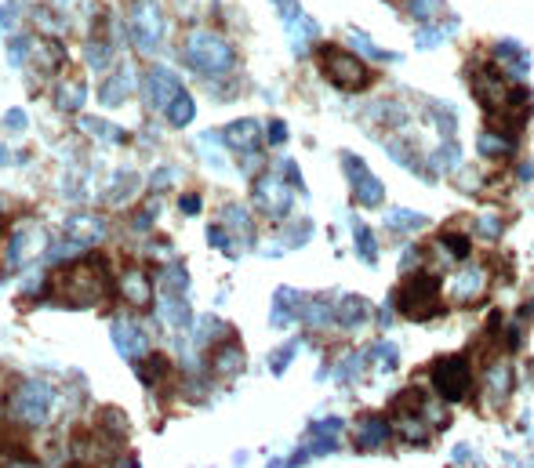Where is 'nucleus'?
<instances>
[{"instance_id": "f257e3e1", "label": "nucleus", "mask_w": 534, "mask_h": 468, "mask_svg": "<svg viewBox=\"0 0 534 468\" xmlns=\"http://www.w3.org/2000/svg\"><path fill=\"white\" fill-rule=\"evenodd\" d=\"M396 309L407 316V320H436L443 313V298H440V276L432 272H414L407 284L393 295Z\"/></svg>"}, {"instance_id": "f03ea898", "label": "nucleus", "mask_w": 534, "mask_h": 468, "mask_svg": "<svg viewBox=\"0 0 534 468\" xmlns=\"http://www.w3.org/2000/svg\"><path fill=\"white\" fill-rule=\"evenodd\" d=\"M320 69H324V76H327L338 91H345V95H352V91H364V87L375 80L371 66H368L360 55L345 51V48H334V44L320 48Z\"/></svg>"}, {"instance_id": "7ed1b4c3", "label": "nucleus", "mask_w": 534, "mask_h": 468, "mask_svg": "<svg viewBox=\"0 0 534 468\" xmlns=\"http://www.w3.org/2000/svg\"><path fill=\"white\" fill-rule=\"evenodd\" d=\"M432 389L448 400V403H462L473 393V366L466 356H443L432 363Z\"/></svg>"}, {"instance_id": "20e7f679", "label": "nucleus", "mask_w": 534, "mask_h": 468, "mask_svg": "<svg viewBox=\"0 0 534 468\" xmlns=\"http://www.w3.org/2000/svg\"><path fill=\"white\" fill-rule=\"evenodd\" d=\"M342 167H345V174H349V185H352L356 204H360V208H382V204H386V185L371 174V167H368L360 156L345 153V156H342Z\"/></svg>"}, {"instance_id": "39448f33", "label": "nucleus", "mask_w": 534, "mask_h": 468, "mask_svg": "<svg viewBox=\"0 0 534 468\" xmlns=\"http://www.w3.org/2000/svg\"><path fill=\"white\" fill-rule=\"evenodd\" d=\"M190 55L200 62V69H215V73H222V69H229L233 66V51L218 40V37H193V44H190Z\"/></svg>"}, {"instance_id": "423d86ee", "label": "nucleus", "mask_w": 534, "mask_h": 468, "mask_svg": "<svg viewBox=\"0 0 534 468\" xmlns=\"http://www.w3.org/2000/svg\"><path fill=\"white\" fill-rule=\"evenodd\" d=\"M494 58H498V69L509 73V76H527L530 73V51L512 37H502L494 44Z\"/></svg>"}, {"instance_id": "0eeeda50", "label": "nucleus", "mask_w": 534, "mask_h": 468, "mask_svg": "<svg viewBox=\"0 0 534 468\" xmlns=\"http://www.w3.org/2000/svg\"><path fill=\"white\" fill-rule=\"evenodd\" d=\"M389 436H393V425L382 414H368V418H360V425H356V446L360 450H378L389 443Z\"/></svg>"}, {"instance_id": "6e6552de", "label": "nucleus", "mask_w": 534, "mask_h": 468, "mask_svg": "<svg viewBox=\"0 0 534 468\" xmlns=\"http://www.w3.org/2000/svg\"><path fill=\"white\" fill-rule=\"evenodd\" d=\"M484 287H487V272L480 269V265H469V269H462L458 272V279H455V298L458 302H476L480 295H484Z\"/></svg>"}, {"instance_id": "1a4fd4ad", "label": "nucleus", "mask_w": 534, "mask_h": 468, "mask_svg": "<svg viewBox=\"0 0 534 468\" xmlns=\"http://www.w3.org/2000/svg\"><path fill=\"white\" fill-rule=\"evenodd\" d=\"M258 204L270 211V215H288L291 197H288V190H284L277 178H262V185H258Z\"/></svg>"}, {"instance_id": "9d476101", "label": "nucleus", "mask_w": 534, "mask_h": 468, "mask_svg": "<svg viewBox=\"0 0 534 468\" xmlns=\"http://www.w3.org/2000/svg\"><path fill=\"white\" fill-rule=\"evenodd\" d=\"M476 149H480L487 160H505V156H512L516 138H512V135H502L498 128H491V131H484V135H480Z\"/></svg>"}, {"instance_id": "9b49d317", "label": "nucleus", "mask_w": 534, "mask_h": 468, "mask_svg": "<svg viewBox=\"0 0 534 468\" xmlns=\"http://www.w3.org/2000/svg\"><path fill=\"white\" fill-rule=\"evenodd\" d=\"M338 320H342V327H364L368 320H371V305L364 302V298H342V305H338Z\"/></svg>"}, {"instance_id": "f8f14e48", "label": "nucleus", "mask_w": 534, "mask_h": 468, "mask_svg": "<svg viewBox=\"0 0 534 468\" xmlns=\"http://www.w3.org/2000/svg\"><path fill=\"white\" fill-rule=\"evenodd\" d=\"M422 411H425V403H422V393H418L414 385L400 389V393L389 400V414H393V418H411V414H422Z\"/></svg>"}, {"instance_id": "ddd939ff", "label": "nucleus", "mask_w": 534, "mask_h": 468, "mask_svg": "<svg viewBox=\"0 0 534 468\" xmlns=\"http://www.w3.org/2000/svg\"><path fill=\"white\" fill-rule=\"evenodd\" d=\"M386 225L393 233H414V229H425L429 218L418 215V211H407V208H396V211H386Z\"/></svg>"}, {"instance_id": "4468645a", "label": "nucleus", "mask_w": 534, "mask_h": 468, "mask_svg": "<svg viewBox=\"0 0 534 468\" xmlns=\"http://www.w3.org/2000/svg\"><path fill=\"white\" fill-rule=\"evenodd\" d=\"M443 12H448V4H443V0H407V15H411L418 26L443 19Z\"/></svg>"}, {"instance_id": "2eb2a0df", "label": "nucleus", "mask_w": 534, "mask_h": 468, "mask_svg": "<svg viewBox=\"0 0 534 468\" xmlns=\"http://www.w3.org/2000/svg\"><path fill=\"white\" fill-rule=\"evenodd\" d=\"M371 120H378V124H386V128H404L407 110H404L400 102H393V99H382V102L371 106Z\"/></svg>"}, {"instance_id": "dca6fc26", "label": "nucleus", "mask_w": 534, "mask_h": 468, "mask_svg": "<svg viewBox=\"0 0 534 468\" xmlns=\"http://www.w3.org/2000/svg\"><path fill=\"white\" fill-rule=\"evenodd\" d=\"M352 247H356V254H360L368 265H375V261H378V243H375V233H371L368 225H360V222L352 225Z\"/></svg>"}, {"instance_id": "f3484780", "label": "nucleus", "mask_w": 534, "mask_h": 468, "mask_svg": "<svg viewBox=\"0 0 534 468\" xmlns=\"http://www.w3.org/2000/svg\"><path fill=\"white\" fill-rule=\"evenodd\" d=\"M386 153L400 163V167H407V171H418L422 178H432V174H425V167H422V160H418V153H411V146L407 142H396V138H389L386 142Z\"/></svg>"}, {"instance_id": "a211bd4d", "label": "nucleus", "mask_w": 534, "mask_h": 468, "mask_svg": "<svg viewBox=\"0 0 534 468\" xmlns=\"http://www.w3.org/2000/svg\"><path fill=\"white\" fill-rule=\"evenodd\" d=\"M429 113H432V124L440 128V135H443V138H455V131H458V117H455V110H451V106H443V102H429Z\"/></svg>"}, {"instance_id": "6ab92c4d", "label": "nucleus", "mask_w": 534, "mask_h": 468, "mask_svg": "<svg viewBox=\"0 0 534 468\" xmlns=\"http://www.w3.org/2000/svg\"><path fill=\"white\" fill-rule=\"evenodd\" d=\"M432 163L440 167V171H458L462 167V149H458V142L455 138H448L436 153H432Z\"/></svg>"}, {"instance_id": "aec40b11", "label": "nucleus", "mask_w": 534, "mask_h": 468, "mask_svg": "<svg viewBox=\"0 0 534 468\" xmlns=\"http://www.w3.org/2000/svg\"><path fill=\"white\" fill-rule=\"evenodd\" d=\"M349 37H352V48H360V51H364L368 58H382V62H400V55H396V51H382V48H378V44H375V40H371L368 33H360V30H352Z\"/></svg>"}, {"instance_id": "412c9836", "label": "nucleus", "mask_w": 534, "mask_h": 468, "mask_svg": "<svg viewBox=\"0 0 534 468\" xmlns=\"http://www.w3.org/2000/svg\"><path fill=\"white\" fill-rule=\"evenodd\" d=\"M414 44H418L422 51L443 48V44H448V30H443V26H436V22H425V26L414 33Z\"/></svg>"}, {"instance_id": "4be33fe9", "label": "nucleus", "mask_w": 534, "mask_h": 468, "mask_svg": "<svg viewBox=\"0 0 534 468\" xmlns=\"http://www.w3.org/2000/svg\"><path fill=\"white\" fill-rule=\"evenodd\" d=\"M487 389H491L498 400L509 396V389H512V370H509L505 363H494V366H491V374H487Z\"/></svg>"}, {"instance_id": "5701e85b", "label": "nucleus", "mask_w": 534, "mask_h": 468, "mask_svg": "<svg viewBox=\"0 0 534 468\" xmlns=\"http://www.w3.org/2000/svg\"><path fill=\"white\" fill-rule=\"evenodd\" d=\"M440 247H448L451 258H458V261H466V258L473 254V243H469V236H462V233H443V236H440Z\"/></svg>"}, {"instance_id": "b1692460", "label": "nucleus", "mask_w": 534, "mask_h": 468, "mask_svg": "<svg viewBox=\"0 0 534 468\" xmlns=\"http://www.w3.org/2000/svg\"><path fill=\"white\" fill-rule=\"evenodd\" d=\"M229 142H233L236 149H254V142H258V124H254V120L236 124V128L229 131Z\"/></svg>"}, {"instance_id": "393cba45", "label": "nucleus", "mask_w": 534, "mask_h": 468, "mask_svg": "<svg viewBox=\"0 0 534 468\" xmlns=\"http://www.w3.org/2000/svg\"><path fill=\"white\" fill-rule=\"evenodd\" d=\"M306 320H309L313 327H324V323H331V320H334V309H331V302H327V298H313V302H309V309H306Z\"/></svg>"}, {"instance_id": "a878e982", "label": "nucleus", "mask_w": 534, "mask_h": 468, "mask_svg": "<svg viewBox=\"0 0 534 468\" xmlns=\"http://www.w3.org/2000/svg\"><path fill=\"white\" fill-rule=\"evenodd\" d=\"M476 229H480V236L498 240V236H502V218H498V215H480V218H476Z\"/></svg>"}, {"instance_id": "bb28decb", "label": "nucleus", "mask_w": 534, "mask_h": 468, "mask_svg": "<svg viewBox=\"0 0 534 468\" xmlns=\"http://www.w3.org/2000/svg\"><path fill=\"white\" fill-rule=\"evenodd\" d=\"M371 356H375V359H378L382 366H389V370H393V366L400 363V356H396V345H389V341L375 345V352H371Z\"/></svg>"}, {"instance_id": "cd10ccee", "label": "nucleus", "mask_w": 534, "mask_h": 468, "mask_svg": "<svg viewBox=\"0 0 534 468\" xmlns=\"http://www.w3.org/2000/svg\"><path fill=\"white\" fill-rule=\"evenodd\" d=\"M273 4H277V12H280V19H284V22H295V19H302V15H306L298 0H273Z\"/></svg>"}, {"instance_id": "c85d7f7f", "label": "nucleus", "mask_w": 534, "mask_h": 468, "mask_svg": "<svg viewBox=\"0 0 534 468\" xmlns=\"http://www.w3.org/2000/svg\"><path fill=\"white\" fill-rule=\"evenodd\" d=\"M360 366H364V356H349V359L342 363V370H338V374H342V378L349 382L352 374H360Z\"/></svg>"}, {"instance_id": "c756f323", "label": "nucleus", "mask_w": 534, "mask_h": 468, "mask_svg": "<svg viewBox=\"0 0 534 468\" xmlns=\"http://www.w3.org/2000/svg\"><path fill=\"white\" fill-rule=\"evenodd\" d=\"M418 258H422V251H404V272H411V265L418 269Z\"/></svg>"}, {"instance_id": "7c9ffc66", "label": "nucleus", "mask_w": 534, "mask_h": 468, "mask_svg": "<svg viewBox=\"0 0 534 468\" xmlns=\"http://www.w3.org/2000/svg\"><path fill=\"white\" fill-rule=\"evenodd\" d=\"M270 138H273V142H284V138H288L284 124H273V128H270Z\"/></svg>"}, {"instance_id": "2f4dec72", "label": "nucleus", "mask_w": 534, "mask_h": 468, "mask_svg": "<svg viewBox=\"0 0 534 468\" xmlns=\"http://www.w3.org/2000/svg\"><path fill=\"white\" fill-rule=\"evenodd\" d=\"M527 178H534V163H520V181H527Z\"/></svg>"}]
</instances>
